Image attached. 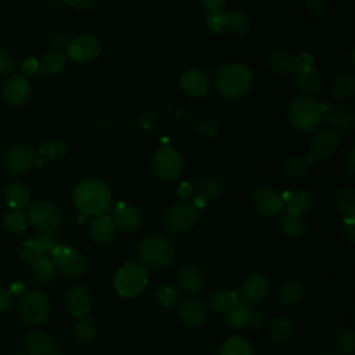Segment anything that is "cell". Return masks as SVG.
Wrapping results in <instances>:
<instances>
[{
  "label": "cell",
  "instance_id": "cell-60",
  "mask_svg": "<svg viewBox=\"0 0 355 355\" xmlns=\"http://www.w3.org/2000/svg\"><path fill=\"white\" fill-rule=\"evenodd\" d=\"M344 240L349 244V245H354L355 243V229H354V225L351 226H347V229L344 230Z\"/></svg>",
  "mask_w": 355,
  "mask_h": 355
},
{
  "label": "cell",
  "instance_id": "cell-23",
  "mask_svg": "<svg viewBox=\"0 0 355 355\" xmlns=\"http://www.w3.org/2000/svg\"><path fill=\"white\" fill-rule=\"evenodd\" d=\"M180 319L184 324L197 327L201 326L207 319V309L204 304L197 298H186L179 308Z\"/></svg>",
  "mask_w": 355,
  "mask_h": 355
},
{
  "label": "cell",
  "instance_id": "cell-10",
  "mask_svg": "<svg viewBox=\"0 0 355 355\" xmlns=\"http://www.w3.org/2000/svg\"><path fill=\"white\" fill-rule=\"evenodd\" d=\"M28 219L39 232H54L61 225L62 216L53 202L37 201L29 207Z\"/></svg>",
  "mask_w": 355,
  "mask_h": 355
},
{
  "label": "cell",
  "instance_id": "cell-1",
  "mask_svg": "<svg viewBox=\"0 0 355 355\" xmlns=\"http://www.w3.org/2000/svg\"><path fill=\"white\" fill-rule=\"evenodd\" d=\"M72 201L82 215L100 216L110 209L112 194L104 182L97 179H86L75 187Z\"/></svg>",
  "mask_w": 355,
  "mask_h": 355
},
{
  "label": "cell",
  "instance_id": "cell-56",
  "mask_svg": "<svg viewBox=\"0 0 355 355\" xmlns=\"http://www.w3.org/2000/svg\"><path fill=\"white\" fill-rule=\"evenodd\" d=\"M12 302V293L7 288H0V313L8 309Z\"/></svg>",
  "mask_w": 355,
  "mask_h": 355
},
{
  "label": "cell",
  "instance_id": "cell-52",
  "mask_svg": "<svg viewBox=\"0 0 355 355\" xmlns=\"http://www.w3.org/2000/svg\"><path fill=\"white\" fill-rule=\"evenodd\" d=\"M306 10L312 17L319 18V17L324 15V12H326L327 1L326 0H306Z\"/></svg>",
  "mask_w": 355,
  "mask_h": 355
},
{
  "label": "cell",
  "instance_id": "cell-8",
  "mask_svg": "<svg viewBox=\"0 0 355 355\" xmlns=\"http://www.w3.org/2000/svg\"><path fill=\"white\" fill-rule=\"evenodd\" d=\"M198 220V209L194 204L184 201L175 204L165 214V227L171 233H183L190 230Z\"/></svg>",
  "mask_w": 355,
  "mask_h": 355
},
{
  "label": "cell",
  "instance_id": "cell-2",
  "mask_svg": "<svg viewBox=\"0 0 355 355\" xmlns=\"http://www.w3.org/2000/svg\"><path fill=\"white\" fill-rule=\"evenodd\" d=\"M214 78L218 90L229 98L244 96L252 85V72L243 64L223 65L215 71Z\"/></svg>",
  "mask_w": 355,
  "mask_h": 355
},
{
  "label": "cell",
  "instance_id": "cell-17",
  "mask_svg": "<svg viewBox=\"0 0 355 355\" xmlns=\"http://www.w3.org/2000/svg\"><path fill=\"white\" fill-rule=\"evenodd\" d=\"M111 219L115 227L123 232H133L141 223V214L140 211L126 202H118L111 209Z\"/></svg>",
  "mask_w": 355,
  "mask_h": 355
},
{
  "label": "cell",
  "instance_id": "cell-63",
  "mask_svg": "<svg viewBox=\"0 0 355 355\" xmlns=\"http://www.w3.org/2000/svg\"><path fill=\"white\" fill-rule=\"evenodd\" d=\"M280 355H291V354H280Z\"/></svg>",
  "mask_w": 355,
  "mask_h": 355
},
{
  "label": "cell",
  "instance_id": "cell-39",
  "mask_svg": "<svg viewBox=\"0 0 355 355\" xmlns=\"http://www.w3.org/2000/svg\"><path fill=\"white\" fill-rule=\"evenodd\" d=\"M226 31L234 36H245L251 31V19L250 17L239 10L227 12V24Z\"/></svg>",
  "mask_w": 355,
  "mask_h": 355
},
{
  "label": "cell",
  "instance_id": "cell-38",
  "mask_svg": "<svg viewBox=\"0 0 355 355\" xmlns=\"http://www.w3.org/2000/svg\"><path fill=\"white\" fill-rule=\"evenodd\" d=\"M297 85L306 94H318L324 87V78L316 68H312L311 71L298 75Z\"/></svg>",
  "mask_w": 355,
  "mask_h": 355
},
{
  "label": "cell",
  "instance_id": "cell-3",
  "mask_svg": "<svg viewBox=\"0 0 355 355\" xmlns=\"http://www.w3.org/2000/svg\"><path fill=\"white\" fill-rule=\"evenodd\" d=\"M139 255L144 265L165 269L175 261V247L161 234H148L140 241Z\"/></svg>",
  "mask_w": 355,
  "mask_h": 355
},
{
  "label": "cell",
  "instance_id": "cell-12",
  "mask_svg": "<svg viewBox=\"0 0 355 355\" xmlns=\"http://www.w3.org/2000/svg\"><path fill=\"white\" fill-rule=\"evenodd\" d=\"M343 136L336 129L319 130L309 141V154L313 159H324L340 150Z\"/></svg>",
  "mask_w": 355,
  "mask_h": 355
},
{
  "label": "cell",
  "instance_id": "cell-46",
  "mask_svg": "<svg viewBox=\"0 0 355 355\" xmlns=\"http://www.w3.org/2000/svg\"><path fill=\"white\" fill-rule=\"evenodd\" d=\"M336 351L338 355H354L355 331L352 329H345L338 334L336 340Z\"/></svg>",
  "mask_w": 355,
  "mask_h": 355
},
{
  "label": "cell",
  "instance_id": "cell-55",
  "mask_svg": "<svg viewBox=\"0 0 355 355\" xmlns=\"http://www.w3.org/2000/svg\"><path fill=\"white\" fill-rule=\"evenodd\" d=\"M62 3H67L69 7L78 11H86L96 4V0H62Z\"/></svg>",
  "mask_w": 355,
  "mask_h": 355
},
{
  "label": "cell",
  "instance_id": "cell-9",
  "mask_svg": "<svg viewBox=\"0 0 355 355\" xmlns=\"http://www.w3.org/2000/svg\"><path fill=\"white\" fill-rule=\"evenodd\" d=\"M153 168L155 175L165 182H172L178 179L183 169V161L178 150L165 146L161 147L153 159Z\"/></svg>",
  "mask_w": 355,
  "mask_h": 355
},
{
  "label": "cell",
  "instance_id": "cell-61",
  "mask_svg": "<svg viewBox=\"0 0 355 355\" xmlns=\"http://www.w3.org/2000/svg\"><path fill=\"white\" fill-rule=\"evenodd\" d=\"M43 1L49 7H58L62 3V0H43Z\"/></svg>",
  "mask_w": 355,
  "mask_h": 355
},
{
  "label": "cell",
  "instance_id": "cell-6",
  "mask_svg": "<svg viewBox=\"0 0 355 355\" xmlns=\"http://www.w3.org/2000/svg\"><path fill=\"white\" fill-rule=\"evenodd\" d=\"M18 309L26 323L42 324L50 316V301L40 291H29L19 298Z\"/></svg>",
  "mask_w": 355,
  "mask_h": 355
},
{
  "label": "cell",
  "instance_id": "cell-29",
  "mask_svg": "<svg viewBox=\"0 0 355 355\" xmlns=\"http://www.w3.org/2000/svg\"><path fill=\"white\" fill-rule=\"evenodd\" d=\"M313 164V158L311 155H294L288 158L283 165V173L287 179L297 180L308 173Z\"/></svg>",
  "mask_w": 355,
  "mask_h": 355
},
{
  "label": "cell",
  "instance_id": "cell-47",
  "mask_svg": "<svg viewBox=\"0 0 355 355\" xmlns=\"http://www.w3.org/2000/svg\"><path fill=\"white\" fill-rule=\"evenodd\" d=\"M76 340L80 344H90L94 341L96 336H97V330L93 326L90 319H83L76 324Z\"/></svg>",
  "mask_w": 355,
  "mask_h": 355
},
{
  "label": "cell",
  "instance_id": "cell-64",
  "mask_svg": "<svg viewBox=\"0 0 355 355\" xmlns=\"http://www.w3.org/2000/svg\"><path fill=\"white\" fill-rule=\"evenodd\" d=\"M17 355H22V354H17Z\"/></svg>",
  "mask_w": 355,
  "mask_h": 355
},
{
  "label": "cell",
  "instance_id": "cell-48",
  "mask_svg": "<svg viewBox=\"0 0 355 355\" xmlns=\"http://www.w3.org/2000/svg\"><path fill=\"white\" fill-rule=\"evenodd\" d=\"M33 239L40 244V247L43 248L46 255L51 254V251L54 248L61 245L60 239H58V236L54 232H39V233L35 234Z\"/></svg>",
  "mask_w": 355,
  "mask_h": 355
},
{
  "label": "cell",
  "instance_id": "cell-19",
  "mask_svg": "<svg viewBox=\"0 0 355 355\" xmlns=\"http://www.w3.org/2000/svg\"><path fill=\"white\" fill-rule=\"evenodd\" d=\"M35 154L33 150L28 146H17L14 147L7 157V169L14 175H22L28 172L35 165Z\"/></svg>",
  "mask_w": 355,
  "mask_h": 355
},
{
  "label": "cell",
  "instance_id": "cell-49",
  "mask_svg": "<svg viewBox=\"0 0 355 355\" xmlns=\"http://www.w3.org/2000/svg\"><path fill=\"white\" fill-rule=\"evenodd\" d=\"M178 291L175 290V288H172V287H161L159 290H158V293H157V300H158V302L162 305V306H165V308H169V306H172L175 302H176V300H178Z\"/></svg>",
  "mask_w": 355,
  "mask_h": 355
},
{
  "label": "cell",
  "instance_id": "cell-54",
  "mask_svg": "<svg viewBox=\"0 0 355 355\" xmlns=\"http://www.w3.org/2000/svg\"><path fill=\"white\" fill-rule=\"evenodd\" d=\"M262 322H263V315H262V312L258 311V309H251L250 319H248V323H247V327H245V329L258 330V329L262 326Z\"/></svg>",
  "mask_w": 355,
  "mask_h": 355
},
{
  "label": "cell",
  "instance_id": "cell-15",
  "mask_svg": "<svg viewBox=\"0 0 355 355\" xmlns=\"http://www.w3.org/2000/svg\"><path fill=\"white\" fill-rule=\"evenodd\" d=\"M322 119L330 129L349 132L355 128V112L344 104H322Z\"/></svg>",
  "mask_w": 355,
  "mask_h": 355
},
{
  "label": "cell",
  "instance_id": "cell-30",
  "mask_svg": "<svg viewBox=\"0 0 355 355\" xmlns=\"http://www.w3.org/2000/svg\"><path fill=\"white\" fill-rule=\"evenodd\" d=\"M304 297V288L297 280H288L282 284L277 293V301L286 308L295 306Z\"/></svg>",
  "mask_w": 355,
  "mask_h": 355
},
{
  "label": "cell",
  "instance_id": "cell-24",
  "mask_svg": "<svg viewBox=\"0 0 355 355\" xmlns=\"http://www.w3.org/2000/svg\"><path fill=\"white\" fill-rule=\"evenodd\" d=\"M176 282L182 290L189 291V293H197L198 290H201V287L204 284L202 272L200 270V268L197 265L186 263L179 269Z\"/></svg>",
  "mask_w": 355,
  "mask_h": 355
},
{
  "label": "cell",
  "instance_id": "cell-33",
  "mask_svg": "<svg viewBox=\"0 0 355 355\" xmlns=\"http://www.w3.org/2000/svg\"><path fill=\"white\" fill-rule=\"evenodd\" d=\"M355 90V78L351 72H343L337 75L330 86L331 96L337 100H348Z\"/></svg>",
  "mask_w": 355,
  "mask_h": 355
},
{
  "label": "cell",
  "instance_id": "cell-37",
  "mask_svg": "<svg viewBox=\"0 0 355 355\" xmlns=\"http://www.w3.org/2000/svg\"><path fill=\"white\" fill-rule=\"evenodd\" d=\"M240 300L237 297V291L236 290L220 288V290L214 291L209 295V305L218 313H225L226 311H229Z\"/></svg>",
  "mask_w": 355,
  "mask_h": 355
},
{
  "label": "cell",
  "instance_id": "cell-57",
  "mask_svg": "<svg viewBox=\"0 0 355 355\" xmlns=\"http://www.w3.org/2000/svg\"><path fill=\"white\" fill-rule=\"evenodd\" d=\"M21 71L25 75H33L37 72V60L36 58H26L24 60V62L21 64Z\"/></svg>",
  "mask_w": 355,
  "mask_h": 355
},
{
  "label": "cell",
  "instance_id": "cell-16",
  "mask_svg": "<svg viewBox=\"0 0 355 355\" xmlns=\"http://www.w3.org/2000/svg\"><path fill=\"white\" fill-rule=\"evenodd\" d=\"M3 94L11 105L21 107L25 105L31 98V86L24 75L12 73L3 85Z\"/></svg>",
  "mask_w": 355,
  "mask_h": 355
},
{
  "label": "cell",
  "instance_id": "cell-40",
  "mask_svg": "<svg viewBox=\"0 0 355 355\" xmlns=\"http://www.w3.org/2000/svg\"><path fill=\"white\" fill-rule=\"evenodd\" d=\"M220 355H255V354L251 344L245 338L240 336H233L225 340L223 344L220 345Z\"/></svg>",
  "mask_w": 355,
  "mask_h": 355
},
{
  "label": "cell",
  "instance_id": "cell-27",
  "mask_svg": "<svg viewBox=\"0 0 355 355\" xmlns=\"http://www.w3.org/2000/svg\"><path fill=\"white\" fill-rule=\"evenodd\" d=\"M222 191H223L222 179L212 175L202 178L196 187V194L198 200H201L202 202H209L216 200L222 194Z\"/></svg>",
  "mask_w": 355,
  "mask_h": 355
},
{
  "label": "cell",
  "instance_id": "cell-20",
  "mask_svg": "<svg viewBox=\"0 0 355 355\" xmlns=\"http://www.w3.org/2000/svg\"><path fill=\"white\" fill-rule=\"evenodd\" d=\"M67 305L69 313L75 318H83L92 308V297L85 286H73L67 293Z\"/></svg>",
  "mask_w": 355,
  "mask_h": 355
},
{
  "label": "cell",
  "instance_id": "cell-26",
  "mask_svg": "<svg viewBox=\"0 0 355 355\" xmlns=\"http://www.w3.org/2000/svg\"><path fill=\"white\" fill-rule=\"evenodd\" d=\"M115 225L108 215H100L97 216L92 225H90V236L92 239L98 244H105L111 241V239L115 234Z\"/></svg>",
  "mask_w": 355,
  "mask_h": 355
},
{
  "label": "cell",
  "instance_id": "cell-53",
  "mask_svg": "<svg viewBox=\"0 0 355 355\" xmlns=\"http://www.w3.org/2000/svg\"><path fill=\"white\" fill-rule=\"evenodd\" d=\"M14 58L11 54L3 49H0V75H10L14 69Z\"/></svg>",
  "mask_w": 355,
  "mask_h": 355
},
{
  "label": "cell",
  "instance_id": "cell-58",
  "mask_svg": "<svg viewBox=\"0 0 355 355\" xmlns=\"http://www.w3.org/2000/svg\"><path fill=\"white\" fill-rule=\"evenodd\" d=\"M344 166L348 171V173H355V148H349L348 153L344 157Z\"/></svg>",
  "mask_w": 355,
  "mask_h": 355
},
{
  "label": "cell",
  "instance_id": "cell-35",
  "mask_svg": "<svg viewBox=\"0 0 355 355\" xmlns=\"http://www.w3.org/2000/svg\"><path fill=\"white\" fill-rule=\"evenodd\" d=\"M251 306L245 305L244 302L239 301L237 304H234L229 311H226L225 315V322L229 327L232 329H245L248 319H250V313H251Z\"/></svg>",
  "mask_w": 355,
  "mask_h": 355
},
{
  "label": "cell",
  "instance_id": "cell-31",
  "mask_svg": "<svg viewBox=\"0 0 355 355\" xmlns=\"http://www.w3.org/2000/svg\"><path fill=\"white\" fill-rule=\"evenodd\" d=\"M55 268L53 265L51 258L47 255L37 259L35 263H32L31 268V276L32 280L37 284H49L55 279Z\"/></svg>",
  "mask_w": 355,
  "mask_h": 355
},
{
  "label": "cell",
  "instance_id": "cell-42",
  "mask_svg": "<svg viewBox=\"0 0 355 355\" xmlns=\"http://www.w3.org/2000/svg\"><path fill=\"white\" fill-rule=\"evenodd\" d=\"M282 229L286 236L295 239L305 233L306 220L304 218L293 216V215H288L284 212V215L282 216Z\"/></svg>",
  "mask_w": 355,
  "mask_h": 355
},
{
  "label": "cell",
  "instance_id": "cell-4",
  "mask_svg": "<svg viewBox=\"0 0 355 355\" xmlns=\"http://www.w3.org/2000/svg\"><path fill=\"white\" fill-rule=\"evenodd\" d=\"M288 122L297 132L313 130L322 122V104L308 96L297 97L288 107Z\"/></svg>",
  "mask_w": 355,
  "mask_h": 355
},
{
  "label": "cell",
  "instance_id": "cell-25",
  "mask_svg": "<svg viewBox=\"0 0 355 355\" xmlns=\"http://www.w3.org/2000/svg\"><path fill=\"white\" fill-rule=\"evenodd\" d=\"M268 65L275 75L282 78H288L295 72L294 57L284 50H275L268 58Z\"/></svg>",
  "mask_w": 355,
  "mask_h": 355
},
{
  "label": "cell",
  "instance_id": "cell-7",
  "mask_svg": "<svg viewBox=\"0 0 355 355\" xmlns=\"http://www.w3.org/2000/svg\"><path fill=\"white\" fill-rule=\"evenodd\" d=\"M50 255L55 270L69 279L80 277L86 269L83 255L71 247L58 245L51 251Z\"/></svg>",
  "mask_w": 355,
  "mask_h": 355
},
{
  "label": "cell",
  "instance_id": "cell-32",
  "mask_svg": "<svg viewBox=\"0 0 355 355\" xmlns=\"http://www.w3.org/2000/svg\"><path fill=\"white\" fill-rule=\"evenodd\" d=\"M6 201L14 209H22L31 201L29 189L21 182H12L6 189Z\"/></svg>",
  "mask_w": 355,
  "mask_h": 355
},
{
  "label": "cell",
  "instance_id": "cell-28",
  "mask_svg": "<svg viewBox=\"0 0 355 355\" xmlns=\"http://www.w3.org/2000/svg\"><path fill=\"white\" fill-rule=\"evenodd\" d=\"M65 67V55L62 51L50 50L37 61V72L46 76L58 75Z\"/></svg>",
  "mask_w": 355,
  "mask_h": 355
},
{
  "label": "cell",
  "instance_id": "cell-18",
  "mask_svg": "<svg viewBox=\"0 0 355 355\" xmlns=\"http://www.w3.org/2000/svg\"><path fill=\"white\" fill-rule=\"evenodd\" d=\"M180 89L193 98L204 97L209 89V80L205 72L200 69H187L179 79Z\"/></svg>",
  "mask_w": 355,
  "mask_h": 355
},
{
  "label": "cell",
  "instance_id": "cell-21",
  "mask_svg": "<svg viewBox=\"0 0 355 355\" xmlns=\"http://www.w3.org/2000/svg\"><path fill=\"white\" fill-rule=\"evenodd\" d=\"M29 355H57V348L49 334L40 330L29 331L24 338Z\"/></svg>",
  "mask_w": 355,
  "mask_h": 355
},
{
  "label": "cell",
  "instance_id": "cell-51",
  "mask_svg": "<svg viewBox=\"0 0 355 355\" xmlns=\"http://www.w3.org/2000/svg\"><path fill=\"white\" fill-rule=\"evenodd\" d=\"M69 40L67 37V35L61 31H53L50 35H49V44L51 46L53 50L55 51H61V50H67V46H68Z\"/></svg>",
  "mask_w": 355,
  "mask_h": 355
},
{
  "label": "cell",
  "instance_id": "cell-34",
  "mask_svg": "<svg viewBox=\"0 0 355 355\" xmlns=\"http://www.w3.org/2000/svg\"><path fill=\"white\" fill-rule=\"evenodd\" d=\"M68 153L67 144L58 140H44L39 146V154H40V162H37V166L42 165L46 161L57 162L62 159Z\"/></svg>",
  "mask_w": 355,
  "mask_h": 355
},
{
  "label": "cell",
  "instance_id": "cell-22",
  "mask_svg": "<svg viewBox=\"0 0 355 355\" xmlns=\"http://www.w3.org/2000/svg\"><path fill=\"white\" fill-rule=\"evenodd\" d=\"M312 204H313V196L311 191L305 189H298L290 193L287 198H284L286 214L298 216V218H304L311 209Z\"/></svg>",
  "mask_w": 355,
  "mask_h": 355
},
{
  "label": "cell",
  "instance_id": "cell-43",
  "mask_svg": "<svg viewBox=\"0 0 355 355\" xmlns=\"http://www.w3.org/2000/svg\"><path fill=\"white\" fill-rule=\"evenodd\" d=\"M3 223L10 233L24 232L28 226V216L22 209H14L3 218Z\"/></svg>",
  "mask_w": 355,
  "mask_h": 355
},
{
  "label": "cell",
  "instance_id": "cell-36",
  "mask_svg": "<svg viewBox=\"0 0 355 355\" xmlns=\"http://www.w3.org/2000/svg\"><path fill=\"white\" fill-rule=\"evenodd\" d=\"M294 334V322L291 318L279 316L269 324V336L276 343H286Z\"/></svg>",
  "mask_w": 355,
  "mask_h": 355
},
{
  "label": "cell",
  "instance_id": "cell-45",
  "mask_svg": "<svg viewBox=\"0 0 355 355\" xmlns=\"http://www.w3.org/2000/svg\"><path fill=\"white\" fill-rule=\"evenodd\" d=\"M205 22L209 31L215 33H220L226 31V24H227V11L223 8L219 10H211L207 12Z\"/></svg>",
  "mask_w": 355,
  "mask_h": 355
},
{
  "label": "cell",
  "instance_id": "cell-13",
  "mask_svg": "<svg viewBox=\"0 0 355 355\" xmlns=\"http://www.w3.org/2000/svg\"><path fill=\"white\" fill-rule=\"evenodd\" d=\"M269 290H270V284L268 279L263 275L255 273L248 276L236 291L241 302H244L248 306H255L263 302V300L269 294Z\"/></svg>",
  "mask_w": 355,
  "mask_h": 355
},
{
  "label": "cell",
  "instance_id": "cell-11",
  "mask_svg": "<svg viewBox=\"0 0 355 355\" xmlns=\"http://www.w3.org/2000/svg\"><path fill=\"white\" fill-rule=\"evenodd\" d=\"M101 44L92 35H79L69 40L67 46L68 57L78 64H87L100 55Z\"/></svg>",
  "mask_w": 355,
  "mask_h": 355
},
{
  "label": "cell",
  "instance_id": "cell-41",
  "mask_svg": "<svg viewBox=\"0 0 355 355\" xmlns=\"http://www.w3.org/2000/svg\"><path fill=\"white\" fill-rule=\"evenodd\" d=\"M336 207L343 215H355V190L352 187H343L336 193Z\"/></svg>",
  "mask_w": 355,
  "mask_h": 355
},
{
  "label": "cell",
  "instance_id": "cell-5",
  "mask_svg": "<svg viewBox=\"0 0 355 355\" xmlns=\"http://www.w3.org/2000/svg\"><path fill=\"white\" fill-rule=\"evenodd\" d=\"M148 283V272L144 265L137 262H126L118 269L114 277V287L123 298L139 295Z\"/></svg>",
  "mask_w": 355,
  "mask_h": 355
},
{
  "label": "cell",
  "instance_id": "cell-59",
  "mask_svg": "<svg viewBox=\"0 0 355 355\" xmlns=\"http://www.w3.org/2000/svg\"><path fill=\"white\" fill-rule=\"evenodd\" d=\"M201 3L207 8V11H211V10L223 8L226 0H201Z\"/></svg>",
  "mask_w": 355,
  "mask_h": 355
},
{
  "label": "cell",
  "instance_id": "cell-62",
  "mask_svg": "<svg viewBox=\"0 0 355 355\" xmlns=\"http://www.w3.org/2000/svg\"><path fill=\"white\" fill-rule=\"evenodd\" d=\"M354 53H355V49L352 47V49H351V54H349V60H351L349 62H351V65H355V60H354Z\"/></svg>",
  "mask_w": 355,
  "mask_h": 355
},
{
  "label": "cell",
  "instance_id": "cell-50",
  "mask_svg": "<svg viewBox=\"0 0 355 355\" xmlns=\"http://www.w3.org/2000/svg\"><path fill=\"white\" fill-rule=\"evenodd\" d=\"M313 57L308 53H302L294 58V69L295 72H298V75L311 71L313 68Z\"/></svg>",
  "mask_w": 355,
  "mask_h": 355
},
{
  "label": "cell",
  "instance_id": "cell-44",
  "mask_svg": "<svg viewBox=\"0 0 355 355\" xmlns=\"http://www.w3.org/2000/svg\"><path fill=\"white\" fill-rule=\"evenodd\" d=\"M46 252L43 251V248L40 247V244L35 240V239H31V240H25L21 247H19V257L28 262V263H35L37 259H40L42 257H44Z\"/></svg>",
  "mask_w": 355,
  "mask_h": 355
},
{
  "label": "cell",
  "instance_id": "cell-14",
  "mask_svg": "<svg viewBox=\"0 0 355 355\" xmlns=\"http://www.w3.org/2000/svg\"><path fill=\"white\" fill-rule=\"evenodd\" d=\"M251 198L254 207L265 216H276L284 209V197L270 186H258Z\"/></svg>",
  "mask_w": 355,
  "mask_h": 355
}]
</instances>
